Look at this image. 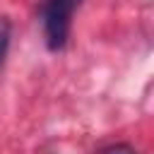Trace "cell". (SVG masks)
Masks as SVG:
<instances>
[{"label":"cell","instance_id":"obj_3","mask_svg":"<svg viewBox=\"0 0 154 154\" xmlns=\"http://www.w3.org/2000/svg\"><path fill=\"white\" fill-rule=\"evenodd\" d=\"M99 154H137V149L130 147V144H111V147L101 149Z\"/></svg>","mask_w":154,"mask_h":154},{"label":"cell","instance_id":"obj_2","mask_svg":"<svg viewBox=\"0 0 154 154\" xmlns=\"http://www.w3.org/2000/svg\"><path fill=\"white\" fill-rule=\"evenodd\" d=\"M10 36H12V26H10V19L7 17H0V65L7 55V48H10Z\"/></svg>","mask_w":154,"mask_h":154},{"label":"cell","instance_id":"obj_1","mask_svg":"<svg viewBox=\"0 0 154 154\" xmlns=\"http://www.w3.org/2000/svg\"><path fill=\"white\" fill-rule=\"evenodd\" d=\"M82 5V0H41V24H43V38L51 51H60L67 43L70 36V22L75 10Z\"/></svg>","mask_w":154,"mask_h":154}]
</instances>
